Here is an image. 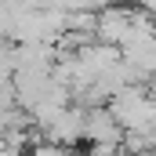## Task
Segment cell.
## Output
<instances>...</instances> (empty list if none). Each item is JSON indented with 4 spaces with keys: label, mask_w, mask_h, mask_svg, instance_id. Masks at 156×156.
I'll return each instance as SVG.
<instances>
[{
    "label": "cell",
    "mask_w": 156,
    "mask_h": 156,
    "mask_svg": "<svg viewBox=\"0 0 156 156\" xmlns=\"http://www.w3.org/2000/svg\"><path fill=\"white\" fill-rule=\"evenodd\" d=\"M138 4H142V7H145L149 15H156V0H138Z\"/></svg>",
    "instance_id": "6da1fadb"
}]
</instances>
